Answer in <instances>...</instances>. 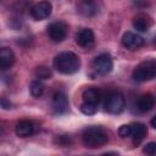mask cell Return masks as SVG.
I'll return each mask as SVG.
<instances>
[{"label":"cell","instance_id":"5","mask_svg":"<svg viewBox=\"0 0 156 156\" xmlns=\"http://www.w3.org/2000/svg\"><path fill=\"white\" fill-rule=\"evenodd\" d=\"M112 68H113V62L108 54H101L96 56L93 61V69L100 76H105L110 73Z\"/></svg>","mask_w":156,"mask_h":156},{"label":"cell","instance_id":"9","mask_svg":"<svg viewBox=\"0 0 156 156\" xmlns=\"http://www.w3.org/2000/svg\"><path fill=\"white\" fill-rule=\"evenodd\" d=\"M52 108L57 115H62L68 110V100L65 93L56 91L52 95Z\"/></svg>","mask_w":156,"mask_h":156},{"label":"cell","instance_id":"20","mask_svg":"<svg viewBox=\"0 0 156 156\" xmlns=\"http://www.w3.org/2000/svg\"><path fill=\"white\" fill-rule=\"evenodd\" d=\"M130 132H132L130 124H123L118 129V134L122 138H130Z\"/></svg>","mask_w":156,"mask_h":156},{"label":"cell","instance_id":"4","mask_svg":"<svg viewBox=\"0 0 156 156\" xmlns=\"http://www.w3.org/2000/svg\"><path fill=\"white\" fill-rule=\"evenodd\" d=\"M124 105H126V100H124V96L122 93L119 91H112L110 93L106 99H105V102H104V106H105V110L112 115H118L123 111L124 108Z\"/></svg>","mask_w":156,"mask_h":156},{"label":"cell","instance_id":"24","mask_svg":"<svg viewBox=\"0 0 156 156\" xmlns=\"http://www.w3.org/2000/svg\"><path fill=\"white\" fill-rule=\"evenodd\" d=\"M83 2H85V4H94L95 0H83Z\"/></svg>","mask_w":156,"mask_h":156},{"label":"cell","instance_id":"17","mask_svg":"<svg viewBox=\"0 0 156 156\" xmlns=\"http://www.w3.org/2000/svg\"><path fill=\"white\" fill-rule=\"evenodd\" d=\"M30 94L34 96V98H39L43 95V91H44V85L40 80H34L30 83Z\"/></svg>","mask_w":156,"mask_h":156},{"label":"cell","instance_id":"19","mask_svg":"<svg viewBox=\"0 0 156 156\" xmlns=\"http://www.w3.org/2000/svg\"><path fill=\"white\" fill-rule=\"evenodd\" d=\"M35 74H37V77L39 79H50L51 76H52L51 71L45 66H39L37 68V71H35Z\"/></svg>","mask_w":156,"mask_h":156},{"label":"cell","instance_id":"8","mask_svg":"<svg viewBox=\"0 0 156 156\" xmlns=\"http://www.w3.org/2000/svg\"><path fill=\"white\" fill-rule=\"evenodd\" d=\"M122 44L124 48H127L129 50H136L144 45V39H143V37H140L136 33L126 32L122 37Z\"/></svg>","mask_w":156,"mask_h":156},{"label":"cell","instance_id":"21","mask_svg":"<svg viewBox=\"0 0 156 156\" xmlns=\"http://www.w3.org/2000/svg\"><path fill=\"white\" fill-rule=\"evenodd\" d=\"M144 152L147 155H155L156 154V143H149L144 147Z\"/></svg>","mask_w":156,"mask_h":156},{"label":"cell","instance_id":"14","mask_svg":"<svg viewBox=\"0 0 156 156\" xmlns=\"http://www.w3.org/2000/svg\"><path fill=\"white\" fill-rule=\"evenodd\" d=\"M15 132H16L17 136L26 138V136H29L33 134L34 126L30 121H20L15 127Z\"/></svg>","mask_w":156,"mask_h":156},{"label":"cell","instance_id":"2","mask_svg":"<svg viewBox=\"0 0 156 156\" xmlns=\"http://www.w3.org/2000/svg\"><path fill=\"white\" fill-rule=\"evenodd\" d=\"M83 143L87 147H100L105 145L108 140L107 133L101 127H89L83 132Z\"/></svg>","mask_w":156,"mask_h":156},{"label":"cell","instance_id":"18","mask_svg":"<svg viewBox=\"0 0 156 156\" xmlns=\"http://www.w3.org/2000/svg\"><path fill=\"white\" fill-rule=\"evenodd\" d=\"M80 111L84 113V115H88V116H91L94 113H96L98 111V105L96 104H90V102H83L80 105Z\"/></svg>","mask_w":156,"mask_h":156},{"label":"cell","instance_id":"23","mask_svg":"<svg viewBox=\"0 0 156 156\" xmlns=\"http://www.w3.org/2000/svg\"><path fill=\"white\" fill-rule=\"evenodd\" d=\"M150 123H151V126H152V127L156 129V115H155V116L151 118V122H150Z\"/></svg>","mask_w":156,"mask_h":156},{"label":"cell","instance_id":"11","mask_svg":"<svg viewBox=\"0 0 156 156\" xmlns=\"http://www.w3.org/2000/svg\"><path fill=\"white\" fill-rule=\"evenodd\" d=\"M132 132H130V139L133 140L134 144H139L140 141L144 140V138L147 134V129L145 127V124L143 123H133L130 124Z\"/></svg>","mask_w":156,"mask_h":156},{"label":"cell","instance_id":"1","mask_svg":"<svg viewBox=\"0 0 156 156\" xmlns=\"http://www.w3.org/2000/svg\"><path fill=\"white\" fill-rule=\"evenodd\" d=\"M54 67L62 74H73L80 68V58L71 51H63L54 58Z\"/></svg>","mask_w":156,"mask_h":156},{"label":"cell","instance_id":"13","mask_svg":"<svg viewBox=\"0 0 156 156\" xmlns=\"http://www.w3.org/2000/svg\"><path fill=\"white\" fill-rule=\"evenodd\" d=\"M152 21L150 18V16L145 15V13H140L138 16H135L134 21H133V26L136 30L139 32H147L149 28L151 27Z\"/></svg>","mask_w":156,"mask_h":156},{"label":"cell","instance_id":"6","mask_svg":"<svg viewBox=\"0 0 156 156\" xmlns=\"http://www.w3.org/2000/svg\"><path fill=\"white\" fill-rule=\"evenodd\" d=\"M48 34L52 41L60 43L67 35V24L63 22H52L48 27Z\"/></svg>","mask_w":156,"mask_h":156},{"label":"cell","instance_id":"25","mask_svg":"<svg viewBox=\"0 0 156 156\" xmlns=\"http://www.w3.org/2000/svg\"><path fill=\"white\" fill-rule=\"evenodd\" d=\"M155 44H156V38H155Z\"/></svg>","mask_w":156,"mask_h":156},{"label":"cell","instance_id":"3","mask_svg":"<svg viewBox=\"0 0 156 156\" xmlns=\"http://www.w3.org/2000/svg\"><path fill=\"white\" fill-rule=\"evenodd\" d=\"M133 79L135 82H146L156 78V60H147L138 65L133 71Z\"/></svg>","mask_w":156,"mask_h":156},{"label":"cell","instance_id":"22","mask_svg":"<svg viewBox=\"0 0 156 156\" xmlns=\"http://www.w3.org/2000/svg\"><path fill=\"white\" fill-rule=\"evenodd\" d=\"M1 107H2V108H5V110H7V108H10V107H11V102H10L5 96H2V98H1Z\"/></svg>","mask_w":156,"mask_h":156},{"label":"cell","instance_id":"7","mask_svg":"<svg viewBox=\"0 0 156 156\" xmlns=\"http://www.w3.org/2000/svg\"><path fill=\"white\" fill-rule=\"evenodd\" d=\"M51 11H52V5L49 1H40L30 7V15L37 21L48 18L51 15Z\"/></svg>","mask_w":156,"mask_h":156},{"label":"cell","instance_id":"16","mask_svg":"<svg viewBox=\"0 0 156 156\" xmlns=\"http://www.w3.org/2000/svg\"><path fill=\"white\" fill-rule=\"evenodd\" d=\"M101 98V94L99 91V89L96 88H88L84 90L83 93V99L85 102H90V104H99Z\"/></svg>","mask_w":156,"mask_h":156},{"label":"cell","instance_id":"15","mask_svg":"<svg viewBox=\"0 0 156 156\" xmlns=\"http://www.w3.org/2000/svg\"><path fill=\"white\" fill-rule=\"evenodd\" d=\"M155 105V99L152 98V95L150 94H146V95H143L138 99V102H136V107L140 112H147L150 111Z\"/></svg>","mask_w":156,"mask_h":156},{"label":"cell","instance_id":"10","mask_svg":"<svg viewBox=\"0 0 156 156\" xmlns=\"http://www.w3.org/2000/svg\"><path fill=\"white\" fill-rule=\"evenodd\" d=\"M94 39H95L94 33H93V30L89 29V28H84V29L79 30V32L77 33V35H76V43H77L79 46H82V48H88V46H90V45L94 43Z\"/></svg>","mask_w":156,"mask_h":156},{"label":"cell","instance_id":"12","mask_svg":"<svg viewBox=\"0 0 156 156\" xmlns=\"http://www.w3.org/2000/svg\"><path fill=\"white\" fill-rule=\"evenodd\" d=\"M15 62V54L9 48H2L0 50V67L2 71L10 68Z\"/></svg>","mask_w":156,"mask_h":156}]
</instances>
